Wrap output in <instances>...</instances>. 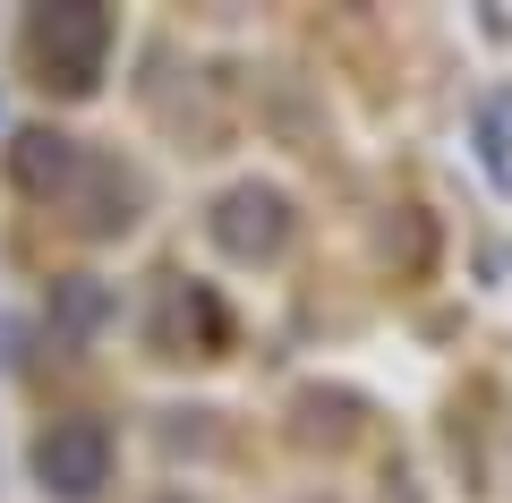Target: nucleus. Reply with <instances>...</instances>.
Listing matches in <instances>:
<instances>
[{
	"label": "nucleus",
	"mask_w": 512,
	"mask_h": 503,
	"mask_svg": "<svg viewBox=\"0 0 512 503\" xmlns=\"http://www.w3.org/2000/svg\"><path fill=\"white\" fill-rule=\"evenodd\" d=\"M43 478H52L60 495H94V486H103V435L94 427H60L52 444H43Z\"/></svg>",
	"instance_id": "f257e3e1"
}]
</instances>
